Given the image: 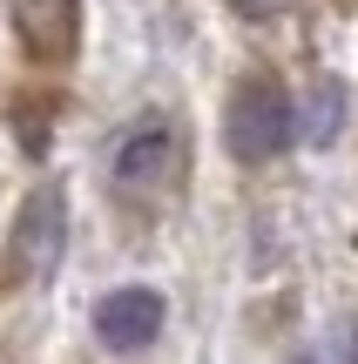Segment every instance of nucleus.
Returning <instances> with one entry per match:
<instances>
[{
	"label": "nucleus",
	"instance_id": "423d86ee",
	"mask_svg": "<svg viewBox=\"0 0 358 364\" xmlns=\"http://www.w3.org/2000/svg\"><path fill=\"white\" fill-rule=\"evenodd\" d=\"M338 129H345V88L318 81V95H311V142H332Z\"/></svg>",
	"mask_w": 358,
	"mask_h": 364
},
{
	"label": "nucleus",
	"instance_id": "f03ea898",
	"mask_svg": "<svg viewBox=\"0 0 358 364\" xmlns=\"http://www.w3.org/2000/svg\"><path fill=\"white\" fill-rule=\"evenodd\" d=\"M291 135H298V108H291V95H284L278 81L251 75L237 95H230L223 142H230V156H237V162H270V156H284Z\"/></svg>",
	"mask_w": 358,
	"mask_h": 364
},
{
	"label": "nucleus",
	"instance_id": "7ed1b4c3",
	"mask_svg": "<svg viewBox=\"0 0 358 364\" xmlns=\"http://www.w3.org/2000/svg\"><path fill=\"white\" fill-rule=\"evenodd\" d=\"M169 156H176V129L162 115H142V122H129V129L115 135V149H108V182L129 189V196H142V189L162 182Z\"/></svg>",
	"mask_w": 358,
	"mask_h": 364
},
{
	"label": "nucleus",
	"instance_id": "20e7f679",
	"mask_svg": "<svg viewBox=\"0 0 358 364\" xmlns=\"http://www.w3.org/2000/svg\"><path fill=\"white\" fill-rule=\"evenodd\" d=\"M162 297L149 284H122L108 290L102 304H95V338L108 344V351H149V344L162 338Z\"/></svg>",
	"mask_w": 358,
	"mask_h": 364
},
{
	"label": "nucleus",
	"instance_id": "39448f33",
	"mask_svg": "<svg viewBox=\"0 0 358 364\" xmlns=\"http://www.w3.org/2000/svg\"><path fill=\"white\" fill-rule=\"evenodd\" d=\"M14 34L34 61H68L81 41V0H14Z\"/></svg>",
	"mask_w": 358,
	"mask_h": 364
},
{
	"label": "nucleus",
	"instance_id": "f257e3e1",
	"mask_svg": "<svg viewBox=\"0 0 358 364\" xmlns=\"http://www.w3.org/2000/svg\"><path fill=\"white\" fill-rule=\"evenodd\" d=\"M68 257V189L61 182H34L27 203L14 209L7 230V284H48Z\"/></svg>",
	"mask_w": 358,
	"mask_h": 364
}]
</instances>
